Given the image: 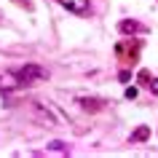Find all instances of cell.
Returning a JSON list of instances; mask_svg holds the SVG:
<instances>
[{
	"label": "cell",
	"instance_id": "1",
	"mask_svg": "<svg viewBox=\"0 0 158 158\" xmlns=\"http://www.w3.org/2000/svg\"><path fill=\"white\" fill-rule=\"evenodd\" d=\"M19 83H38V81H48V70L38 64H24L22 70H16Z\"/></svg>",
	"mask_w": 158,
	"mask_h": 158
},
{
	"label": "cell",
	"instance_id": "2",
	"mask_svg": "<svg viewBox=\"0 0 158 158\" xmlns=\"http://www.w3.org/2000/svg\"><path fill=\"white\" fill-rule=\"evenodd\" d=\"M115 54L123 59V62H131V64H134V62H137V54H139V43H134V46H131V40H121L115 46Z\"/></svg>",
	"mask_w": 158,
	"mask_h": 158
},
{
	"label": "cell",
	"instance_id": "3",
	"mask_svg": "<svg viewBox=\"0 0 158 158\" xmlns=\"http://www.w3.org/2000/svg\"><path fill=\"white\" fill-rule=\"evenodd\" d=\"M62 6H64L67 11H73V14H78V16H83V14H89V8H91V3L89 0H59Z\"/></svg>",
	"mask_w": 158,
	"mask_h": 158
},
{
	"label": "cell",
	"instance_id": "4",
	"mask_svg": "<svg viewBox=\"0 0 158 158\" xmlns=\"http://www.w3.org/2000/svg\"><path fill=\"white\" fill-rule=\"evenodd\" d=\"M148 134H150V129H148V126H142V129H137V134H134L131 139H137V142H142V139H148Z\"/></svg>",
	"mask_w": 158,
	"mask_h": 158
},
{
	"label": "cell",
	"instance_id": "5",
	"mask_svg": "<svg viewBox=\"0 0 158 158\" xmlns=\"http://www.w3.org/2000/svg\"><path fill=\"white\" fill-rule=\"evenodd\" d=\"M121 30H123V32H137L139 27L134 24V22H123V24H121Z\"/></svg>",
	"mask_w": 158,
	"mask_h": 158
},
{
	"label": "cell",
	"instance_id": "6",
	"mask_svg": "<svg viewBox=\"0 0 158 158\" xmlns=\"http://www.w3.org/2000/svg\"><path fill=\"white\" fill-rule=\"evenodd\" d=\"M134 97H137V89H134V86H131V89H126V99H134Z\"/></svg>",
	"mask_w": 158,
	"mask_h": 158
},
{
	"label": "cell",
	"instance_id": "7",
	"mask_svg": "<svg viewBox=\"0 0 158 158\" xmlns=\"http://www.w3.org/2000/svg\"><path fill=\"white\" fill-rule=\"evenodd\" d=\"M150 89H153V94H158V81H150Z\"/></svg>",
	"mask_w": 158,
	"mask_h": 158
}]
</instances>
